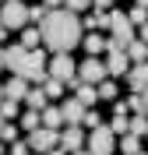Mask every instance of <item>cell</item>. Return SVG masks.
<instances>
[{
    "label": "cell",
    "mask_w": 148,
    "mask_h": 155,
    "mask_svg": "<svg viewBox=\"0 0 148 155\" xmlns=\"http://www.w3.org/2000/svg\"><path fill=\"white\" fill-rule=\"evenodd\" d=\"M46 4H42V7H28V21H42V18H46Z\"/></svg>",
    "instance_id": "836d02e7"
},
{
    "label": "cell",
    "mask_w": 148,
    "mask_h": 155,
    "mask_svg": "<svg viewBox=\"0 0 148 155\" xmlns=\"http://www.w3.org/2000/svg\"><path fill=\"white\" fill-rule=\"evenodd\" d=\"M25 53H28V49L21 46V42H18V46H7V49H0V57H4V67H7L11 74H18V67L25 64Z\"/></svg>",
    "instance_id": "8fae6325"
},
{
    "label": "cell",
    "mask_w": 148,
    "mask_h": 155,
    "mask_svg": "<svg viewBox=\"0 0 148 155\" xmlns=\"http://www.w3.org/2000/svg\"><path fill=\"white\" fill-rule=\"evenodd\" d=\"M4 124H7V120H4V116H0V127H4Z\"/></svg>",
    "instance_id": "ee69618b"
},
{
    "label": "cell",
    "mask_w": 148,
    "mask_h": 155,
    "mask_svg": "<svg viewBox=\"0 0 148 155\" xmlns=\"http://www.w3.org/2000/svg\"><path fill=\"white\" fill-rule=\"evenodd\" d=\"M0 116H4V120H14V116H18V99H0Z\"/></svg>",
    "instance_id": "603a6c76"
},
{
    "label": "cell",
    "mask_w": 148,
    "mask_h": 155,
    "mask_svg": "<svg viewBox=\"0 0 148 155\" xmlns=\"http://www.w3.org/2000/svg\"><path fill=\"white\" fill-rule=\"evenodd\" d=\"M127 109H134V113H145V102H141V92H134V95L127 99Z\"/></svg>",
    "instance_id": "1f68e13d"
},
{
    "label": "cell",
    "mask_w": 148,
    "mask_h": 155,
    "mask_svg": "<svg viewBox=\"0 0 148 155\" xmlns=\"http://www.w3.org/2000/svg\"><path fill=\"white\" fill-rule=\"evenodd\" d=\"M25 102H28V109H46L49 106V95L42 92V88H32L28 95H25Z\"/></svg>",
    "instance_id": "2e32d148"
},
{
    "label": "cell",
    "mask_w": 148,
    "mask_h": 155,
    "mask_svg": "<svg viewBox=\"0 0 148 155\" xmlns=\"http://www.w3.org/2000/svg\"><path fill=\"white\" fill-rule=\"evenodd\" d=\"M127 71H130V57H127V49H109V57H106V74L123 78Z\"/></svg>",
    "instance_id": "9c48e42d"
},
{
    "label": "cell",
    "mask_w": 148,
    "mask_h": 155,
    "mask_svg": "<svg viewBox=\"0 0 148 155\" xmlns=\"http://www.w3.org/2000/svg\"><path fill=\"white\" fill-rule=\"evenodd\" d=\"M71 155H92V152H81V148H78V152H71Z\"/></svg>",
    "instance_id": "b9f144b4"
},
{
    "label": "cell",
    "mask_w": 148,
    "mask_h": 155,
    "mask_svg": "<svg viewBox=\"0 0 148 155\" xmlns=\"http://www.w3.org/2000/svg\"><path fill=\"white\" fill-rule=\"evenodd\" d=\"M123 78H127V85L134 88V92L148 88V60H141V64H130V71H127Z\"/></svg>",
    "instance_id": "30bf717a"
},
{
    "label": "cell",
    "mask_w": 148,
    "mask_h": 155,
    "mask_svg": "<svg viewBox=\"0 0 148 155\" xmlns=\"http://www.w3.org/2000/svg\"><path fill=\"white\" fill-rule=\"evenodd\" d=\"M18 74L25 78V81H46V53L42 49H28L25 53V64L18 67Z\"/></svg>",
    "instance_id": "3957f363"
},
{
    "label": "cell",
    "mask_w": 148,
    "mask_h": 155,
    "mask_svg": "<svg viewBox=\"0 0 148 155\" xmlns=\"http://www.w3.org/2000/svg\"><path fill=\"white\" fill-rule=\"evenodd\" d=\"M0 25H4V28H25V25H28V7L18 4V0H4V7H0Z\"/></svg>",
    "instance_id": "277c9868"
},
{
    "label": "cell",
    "mask_w": 148,
    "mask_h": 155,
    "mask_svg": "<svg viewBox=\"0 0 148 155\" xmlns=\"http://www.w3.org/2000/svg\"><path fill=\"white\" fill-rule=\"evenodd\" d=\"M78 99L85 102V106H95V99H99L95 85H88V81H81V85H78Z\"/></svg>",
    "instance_id": "ffe728a7"
},
{
    "label": "cell",
    "mask_w": 148,
    "mask_h": 155,
    "mask_svg": "<svg viewBox=\"0 0 148 155\" xmlns=\"http://www.w3.org/2000/svg\"><path fill=\"white\" fill-rule=\"evenodd\" d=\"M85 25H88L92 32L95 28H109V11H92L88 18H85Z\"/></svg>",
    "instance_id": "ac0fdd59"
},
{
    "label": "cell",
    "mask_w": 148,
    "mask_h": 155,
    "mask_svg": "<svg viewBox=\"0 0 148 155\" xmlns=\"http://www.w3.org/2000/svg\"><path fill=\"white\" fill-rule=\"evenodd\" d=\"M81 145H85V134H81V127H78V124H67V130L60 134V148H64V152H78Z\"/></svg>",
    "instance_id": "7c38bea8"
},
{
    "label": "cell",
    "mask_w": 148,
    "mask_h": 155,
    "mask_svg": "<svg viewBox=\"0 0 148 155\" xmlns=\"http://www.w3.org/2000/svg\"><path fill=\"white\" fill-rule=\"evenodd\" d=\"M81 42H85V49H88V57H99V53L106 49V39H102V35H95V32H92L88 39H81Z\"/></svg>",
    "instance_id": "d6986e66"
},
{
    "label": "cell",
    "mask_w": 148,
    "mask_h": 155,
    "mask_svg": "<svg viewBox=\"0 0 148 155\" xmlns=\"http://www.w3.org/2000/svg\"><path fill=\"white\" fill-rule=\"evenodd\" d=\"M138 155H148V152H138Z\"/></svg>",
    "instance_id": "c3c4849f"
},
{
    "label": "cell",
    "mask_w": 148,
    "mask_h": 155,
    "mask_svg": "<svg viewBox=\"0 0 148 155\" xmlns=\"http://www.w3.org/2000/svg\"><path fill=\"white\" fill-rule=\"evenodd\" d=\"M113 137H117V134H113L106 124H95V127H92V134H88V148H92V155H113V152H117Z\"/></svg>",
    "instance_id": "5b68a950"
},
{
    "label": "cell",
    "mask_w": 148,
    "mask_h": 155,
    "mask_svg": "<svg viewBox=\"0 0 148 155\" xmlns=\"http://www.w3.org/2000/svg\"><path fill=\"white\" fill-rule=\"evenodd\" d=\"M138 28H141V35H138V39H145V42H148V21H145V25H138Z\"/></svg>",
    "instance_id": "8d00e7d4"
},
{
    "label": "cell",
    "mask_w": 148,
    "mask_h": 155,
    "mask_svg": "<svg viewBox=\"0 0 148 155\" xmlns=\"http://www.w3.org/2000/svg\"><path fill=\"white\" fill-rule=\"evenodd\" d=\"M81 124H85V127H95V124H102V120H99V113H92V109H85V120H81Z\"/></svg>",
    "instance_id": "e575fe53"
},
{
    "label": "cell",
    "mask_w": 148,
    "mask_h": 155,
    "mask_svg": "<svg viewBox=\"0 0 148 155\" xmlns=\"http://www.w3.org/2000/svg\"><path fill=\"white\" fill-rule=\"evenodd\" d=\"M92 7H99V11H109V7H113V0H92Z\"/></svg>",
    "instance_id": "d590c367"
},
{
    "label": "cell",
    "mask_w": 148,
    "mask_h": 155,
    "mask_svg": "<svg viewBox=\"0 0 148 155\" xmlns=\"http://www.w3.org/2000/svg\"><path fill=\"white\" fill-rule=\"evenodd\" d=\"M42 92H46V95H64V81H57V78H49V74H46Z\"/></svg>",
    "instance_id": "4316f807"
},
{
    "label": "cell",
    "mask_w": 148,
    "mask_h": 155,
    "mask_svg": "<svg viewBox=\"0 0 148 155\" xmlns=\"http://www.w3.org/2000/svg\"><path fill=\"white\" fill-rule=\"evenodd\" d=\"M64 7H67V11H88L92 0H64Z\"/></svg>",
    "instance_id": "4dcf8cb0"
},
{
    "label": "cell",
    "mask_w": 148,
    "mask_h": 155,
    "mask_svg": "<svg viewBox=\"0 0 148 155\" xmlns=\"http://www.w3.org/2000/svg\"><path fill=\"white\" fill-rule=\"evenodd\" d=\"M39 35L53 53H71L81 42V21L67 7H49L46 18L39 21Z\"/></svg>",
    "instance_id": "6da1fadb"
},
{
    "label": "cell",
    "mask_w": 148,
    "mask_h": 155,
    "mask_svg": "<svg viewBox=\"0 0 148 155\" xmlns=\"http://www.w3.org/2000/svg\"><path fill=\"white\" fill-rule=\"evenodd\" d=\"M39 42H42L39 28H25V32H21V46H25V49H39Z\"/></svg>",
    "instance_id": "7402d4cb"
},
{
    "label": "cell",
    "mask_w": 148,
    "mask_h": 155,
    "mask_svg": "<svg viewBox=\"0 0 148 155\" xmlns=\"http://www.w3.org/2000/svg\"><path fill=\"white\" fill-rule=\"evenodd\" d=\"M46 7H64V0H46Z\"/></svg>",
    "instance_id": "f35d334b"
},
{
    "label": "cell",
    "mask_w": 148,
    "mask_h": 155,
    "mask_svg": "<svg viewBox=\"0 0 148 155\" xmlns=\"http://www.w3.org/2000/svg\"><path fill=\"white\" fill-rule=\"evenodd\" d=\"M127 130L130 134H148V113H138V116H130V124H127Z\"/></svg>",
    "instance_id": "44dd1931"
},
{
    "label": "cell",
    "mask_w": 148,
    "mask_h": 155,
    "mask_svg": "<svg viewBox=\"0 0 148 155\" xmlns=\"http://www.w3.org/2000/svg\"><path fill=\"white\" fill-rule=\"evenodd\" d=\"M141 102H145V113H148V88H141Z\"/></svg>",
    "instance_id": "74e56055"
},
{
    "label": "cell",
    "mask_w": 148,
    "mask_h": 155,
    "mask_svg": "<svg viewBox=\"0 0 148 155\" xmlns=\"http://www.w3.org/2000/svg\"><path fill=\"white\" fill-rule=\"evenodd\" d=\"M138 4H141V7H148V0H138Z\"/></svg>",
    "instance_id": "7bdbcfd3"
},
{
    "label": "cell",
    "mask_w": 148,
    "mask_h": 155,
    "mask_svg": "<svg viewBox=\"0 0 148 155\" xmlns=\"http://www.w3.org/2000/svg\"><path fill=\"white\" fill-rule=\"evenodd\" d=\"M78 78L88 81V85H99V81L106 78V64H102L99 57H88L85 64H78Z\"/></svg>",
    "instance_id": "ba28073f"
},
{
    "label": "cell",
    "mask_w": 148,
    "mask_h": 155,
    "mask_svg": "<svg viewBox=\"0 0 148 155\" xmlns=\"http://www.w3.org/2000/svg\"><path fill=\"white\" fill-rule=\"evenodd\" d=\"M127 124H130V113H113L109 130H113V134H127Z\"/></svg>",
    "instance_id": "cb8c5ba5"
},
{
    "label": "cell",
    "mask_w": 148,
    "mask_h": 155,
    "mask_svg": "<svg viewBox=\"0 0 148 155\" xmlns=\"http://www.w3.org/2000/svg\"><path fill=\"white\" fill-rule=\"evenodd\" d=\"M127 18H130V25H145V21H148V7H141V4H134Z\"/></svg>",
    "instance_id": "83f0119b"
},
{
    "label": "cell",
    "mask_w": 148,
    "mask_h": 155,
    "mask_svg": "<svg viewBox=\"0 0 148 155\" xmlns=\"http://www.w3.org/2000/svg\"><path fill=\"white\" fill-rule=\"evenodd\" d=\"M32 148H28V141H11V152L7 155H28Z\"/></svg>",
    "instance_id": "d6a6232c"
},
{
    "label": "cell",
    "mask_w": 148,
    "mask_h": 155,
    "mask_svg": "<svg viewBox=\"0 0 148 155\" xmlns=\"http://www.w3.org/2000/svg\"><path fill=\"white\" fill-rule=\"evenodd\" d=\"M4 95L7 99H25L28 95V81H25L21 74H11V81L4 85Z\"/></svg>",
    "instance_id": "5bb4252c"
},
{
    "label": "cell",
    "mask_w": 148,
    "mask_h": 155,
    "mask_svg": "<svg viewBox=\"0 0 148 155\" xmlns=\"http://www.w3.org/2000/svg\"><path fill=\"white\" fill-rule=\"evenodd\" d=\"M0 141H18V127H14V124H4V127H0Z\"/></svg>",
    "instance_id": "f546056e"
},
{
    "label": "cell",
    "mask_w": 148,
    "mask_h": 155,
    "mask_svg": "<svg viewBox=\"0 0 148 155\" xmlns=\"http://www.w3.org/2000/svg\"><path fill=\"white\" fill-rule=\"evenodd\" d=\"M46 155H67V152H57V148H49V152H46Z\"/></svg>",
    "instance_id": "ab89813d"
},
{
    "label": "cell",
    "mask_w": 148,
    "mask_h": 155,
    "mask_svg": "<svg viewBox=\"0 0 148 155\" xmlns=\"http://www.w3.org/2000/svg\"><path fill=\"white\" fill-rule=\"evenodd\" d=\"M4 35H7V28H4V25H0V42H4Z\"/></svg>",
    "instance_id": "60d3db41"
},
{
    "label": "cell",
    "mask_w": 148,
    "mask_h": 155,
    "mask_svg": "<svg viewBox=\"0 0 148 155\" xmlns=\"http://www.w3.org/2000/svg\"><path fill=\"white\" fill-rule=\"evenodd\" d=\"M0 99H4V85H0Z\"/></svg>",
    "instance_id": "bcb514c9"
},
{
    "label": "cell",
    "mask_w": 148,
    "mask_h": 155,
    "mask_svg": "<svg viewBox=\"0 0 148 155\" xmlns=\"http://www.w3.org/2000/svg\"><path fill=\"white\" fill-rule=\"evenodd\" d=\"M39 120H42V127H53V130H57V127L64 124V113H60L57 106H46V109H39Z\"/></svg>",
    "instance_id": "9a60e30c"
},
{
    "label": "cell",
    "mask_w": 148,
    "mask_h": 155,
    "mask_svg": "<svg viewBox=\"0 0 148 155\" xmlns=\"http://www.w3.org/2000/svg\"><path fill=\"white\" fill-rule=\"evenodd\" d=\"M138 152H141V137L127 130V134H123V155H138Z\"/></svg>",
    "instance_id": "d4e9b609"
},
{
    "label": "cell",
    "mask_w": 148,
    "mask_h": 155,
    "mask_svg": "<svg viewBox=\"0 0 148 155\" xmlns=\"http://www.w3.org/2000/svg\"><path fill=\"white\" fill-rule=\"evenodd\" d=\"M134 25H130L127 14H120V11H109V39H106V49H127L134 42Z\"/></svg>",
    "instance_id": "7a4b0ae2"
},
{
    "label": "cell",
    "mask_w": 148,
    "mask_h": 155,
    "mask_svg": "<svg viewBox=\"0 0 148 155\" xmlns=\"http://www.w3.org/2000/svg\"><path fill=\"white\" fill-rule=\"evenodd\" d=\"M85 109H88V106H85L78 95H74V99H67V102L60 106V113H64V120H67V124H78V127H81V120H85Z\"/></svg>",
    "instance_id": "4fadbf2b"
},
{
    "label": "cell",
    "mask_w": 148,
    "mask_h": 155,
    "mask_svg": "<svg viewBox=\"0 0 148 155\" xmlns=\"http://www.w3.org/2000/svg\"><path fill=\"white\" fill-rule=\"evenodd\" d=\"M57 145H60V134L53 130V127H35V130H28V148L32 152L46 155L49 148H57Z\"/></svg>",
    "instance_id": "52a82bcc"
},
{
    "label": "cell",
    "mask_w": 148,
    "mask_h": 155,
    "mask_svg": "<svg viewBox=\"0 0 148 155\" xmlns=\"http://www.w3.org/2000/svg\"><path fill=\"white\" fill-rule=\"evenodd\" d=\"M21 127H25V130H35V127H39V109H28V113L21 116Z\"/></svg>",
    "instance_id": "f1b7e54d"
},
{
    "label": "cell",
    "mask_w": 148,
    "mask_h": 155,
    "mask_svg": "<svg viewBox=\"0 0 148 155\" xmlns=\"http://www.w3.org/2000/svg\"><path fill=\"white\" fill-rule=\"evenodd\" d=\"M0 71H4V57H0Z\"/></svg>",
    "instance_id": "f6af8a7d"
},
{
    "label": "cell",
    "mask_w": 148,
    "mask_h": 155,
    "mask_svg": "<svg viewBox=\"0 0 148 155\" xmlns=\"http://www.w3.org/2000/svg\"><path fill=\"white\" fill-rule=\"evenodd\" d=\"M127 57L134 60V64H141V60H148V42H145V39H134V42L127 46Z\"/></svg>",
    "instance_id": "e0dca14e"
},
{
    "label": "cell",
    "mask_w": 148,
    "mask_h": 155,
    "mask_svg": "<svg viewBox=\"0 0 148 155\" xmlns=\"http://www.w3.org/2000/svg\"><path fill=\"white\" fill-rule=\"evenodd\" d=\"M95 92H99V99H109V102L117 99V85H113V81H106V78L95 85Z\"/></svg>",
    "instance_id": "484cf974"
},
{
    "label": "cell",
    "mask_w": 148,
    "mask_h": 155,
    "mask_svg": "<svg viewBox=\"0 0 148 155\" xmlns=\"http://www.w3.org/2000/svg\"><path fill=\"white\" fill-rule=\"evenodd\" d=\"M28 155H39V152H28Z\"/></svg>",
    "instance_id": "7dc6e473"
},
{
    "label": "cell",
    "mask_w": 148,
    "mask_h": 155,
    "mask_svg": "<svg viewBox=\"0 0 148 155\" xmlns=\"http://www.w3.org/2000/svg\"><path fill=\"white\" fill-rule=\"evenodd\" d=\"M46 74H49V78H57V81H64V85H67L71 78L78 74V64L71 60V53H53V60L46 64Z\"/></svg>",
    "instance_id": "8992f818"
}]
</instances>
